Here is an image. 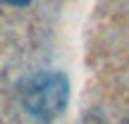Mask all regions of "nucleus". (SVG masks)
<instances>
[{"instance_id": "f257e3e1", "label": "nucleus", "mask_w": 129, "mask_h": 124, "mask_svg": "<svg viewBox=\"0 0 129 124\" xmlns=\"http://www.w3.org/2000/svg\"><path fill=\"white\" fill-rule=\"evenodd\" d=\"M67 79L57 72H43L24 88V107L38 119H53L67 105Z\"/></svg>"}, {"instance_id": "f03ea898", "label": "nucleus", "mask_w": 129, "mask_h": 124, "mask_svg": "<svg viewBox=\"0 0 129 124\" xmlns=\"http://www.w3.org/2000/svg\"><path fill=\"white\" fill-rule=\"evenodd\" d=\"M3 3H7V5H17V7H22V5H29L31 0H3Z\"/></svg>"}]
</instances>
